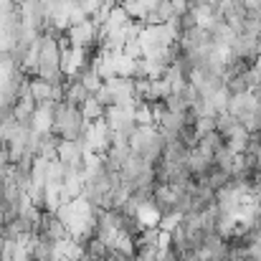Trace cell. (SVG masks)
<instances>
[{"mask_svg":"<svg viewBox=\"0 0 261 261\" xmlns=\"http://www.w3.org/2000/svg\"><path fill=\"white\" fill-rule=\"evenodd\" d=\"M239 127H241V122H239V119H236V114H231L228 109H223V112H218V114H216V132H221L226 140H228Z\"/></svg>","mask_w":261,"mask_h":261,"instance_id":"obj_2","label":"cell"},{"mask_svg":"<svg viewBox=\"0 0 261 261\" xmlns=\"http://www.w3.org/2000/svg\"><path fill=\"white\" fill-rule=\"evenodd\" d=\"M82 112H84V117H87L89 122H96V119H101V117H104V112H107V109H104V107L96 101V96L91 94L87 101L82 104Z\"/></svg>","mask_w":261,"mask_h":261,"instance_id":"obj_4","label":"cell"},{"mask_svg":"<svg viewBox=\"0 0 261 261\" xmlns=\"http://www.w3.org/2000/svg\"><path fill=\"white\" fill-rule=\"evenodd\" d=\"M249 5H251V8H256V10H261V0H249Z\"/></svg>","mask_w":261,"mask_h":261,"instance_id":"obj_7","label":"cell"},{"mask_svg":"<svg viewBox=\"0 0 261 261\" xmlns=\"http://www.w3.org/2000/svg\"><path fill=\"white\" fill-rule=\"evenodd\" d=\"M195 129H198V135H200V137H203V135H208V132H213V129H216V117H198Z\"/></svg>","mask_w":261,"mask_h":261,"instance_id":"obj_5","label":"cell"},{"mask_svg":"<svg viewBox=\"0 0 261 261\" xmlns=\"http://www.w3.org/2000/svg\"><path fill=\"white\" fill-rule=\"evenodd\" d=\"M259 43H261V36L239 33V36L233 38V43L228 46V51H231L233 56H239V59H244V61L254 64V61L261 56V54H259Z\"/></svg>","mask_w":261,"mask_h":261,"instance_id":"obj_1","label":"cell"},{"mask_svg":"<svg viewBox=\"0 0 261 261\" xmlns=\"http://www.w3.org/2000/svg\"><path fill=\"white\" fill-rule=\"evenodd\" d=\"M0 145H5V124L0 122Z\"/></svg>","mask_w":261,"mask_h":261,"instance_id":"obj_6","label":"cell"},{"mask_svg":"<svg viewBox=\"0 0 261 261\" xmlns=\"http://www.w3.org/2000/svg\"><path fill=\"white\" fill-rule=\"evenodd\" d=\"M31 94H33V99L41 104V101L54 99V87H51L48 82H43L41 76H31Z\"/></svg>","mask_w":261,"mask_h":261,"instance_id":"obj_3","label":"cell"}]
</instances>
